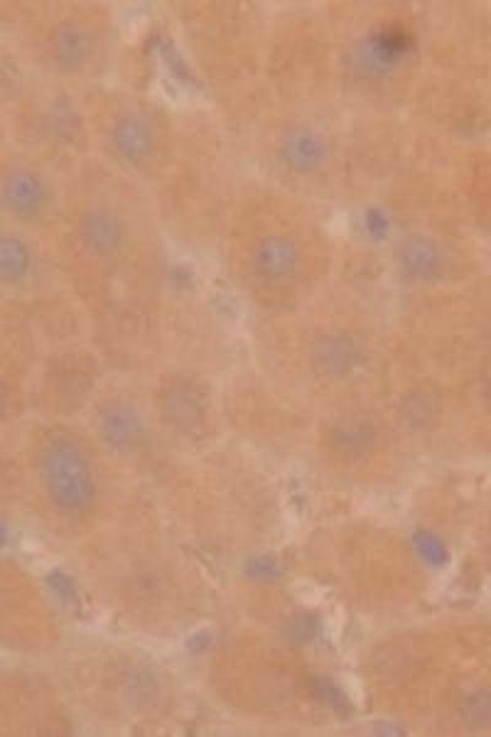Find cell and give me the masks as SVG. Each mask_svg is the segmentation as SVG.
I'll list each match as a JSON object with an SVG mask.
<instances>
[{
  "mask_svg": "<svg viewBox=\"0 0 491 737\" xmlns=\"http://www.w3.org/2000/svg\"><path fill=\"white\" fill-rule=\"evenodd\" d=\"M43 187L36 176L16 174L9 177L3 188L7 207L20 217H31L39 212L43 202Z\"/></svg>",
  "mask_w": 491,
  "mask_h": 737,
  "instance_id": "4",
  "label": "cell"
},
{
  "mask_svg": "<svg viewBox=\"0 0 491 737\" xmlns=\"http://www.w3.org/2000/svg\"><path fill=\"white\" fill-rule=\"evenodd\" d=\"M55 47L58 61L64 66L74 67L88 53L89 40L79 29L64 28L58 32Z\"/></svg>",
  "mask_w": 491,
  "mask_h": 737,
  "instance_id": "9",
  "label": "cell"
},
{
  "mask_svg": "<svg viewBox=\"0 0 491 737\" xmlns=\"http://www.w3.org/2000/svg\"><path fill=\"white\" fill-rule=\"evenodd\" d=\"M2 403H3V392H2V389H0V407H2Z\"/></svg>",
  "mask_w": 491,
  "mask_h": 737,
  "instance_id": "14",
  "label": "cell"
},
{
  "mask_svg": "<svg viewBox=\"0 0 491 737\" xmlns=\"http://www.w3.org/2000/svg\"><path fill=\"white\" fill-rule=\"evenodd\" d=\"M30 265V254L23 242L0 240V278L15 281L24 276Z\"/></svg>",
  "mask_w": 491,
  "mask_h": 737,
  "instance_id": "8",
  "label": "cell"
},
{
  "mask_svg": "<svg viewBox=\"0 0 491 737\" xmlns=\"http://www.w3.org/2000/svg\"><path fill=\"white\" fill-rule=\"evenodd\" d=\"M113 138L118 152L129 160L143 159L153 143L149 126L138 117L123 118L116 126Z\"/></svg>",
  "mask_w": 491,
  "mask_h": 737,
  "instance_id": "5",
  "label": "cell"
},
{
  "mask_svg": "<svg viewBox=\"0 0 491 737\" xmlns=\"http://www.w3.org/2000/svg\"><path fill=\"white\" fill-rule=\"evenodd\" d=\"M68 435H55L42 450V477L57 505L70 513L89 507L95 497V481L88 456Z\"/></svg>",
  "mask_w": 491,
  "mask_h": 737,
  "instance_id": "1",
  "label": "cell"
},
{
  "mask_svg": "<svg viewBox=\"0 0 491 737\" xmlns=\"http://www.w3.org/2000/svg\"><path fill=\"white\" fill-rule=\"evenodd\" d=\"M99 432L101 439L111 448L126 450L142 438L143 419L129 403H111L99 418Z\"/></svg>",
  "mask_w": 491,
  "mask_h": 737,
  "instance_id": "2",
  "label": "cell"
},
{
  "mask_svg": "<svg viewBox=\"0 0 491 737\" xmlns=\"http://www.w3.org/2000/svg\"><path fill=\"white\" fill-rule=\"evenodd\" d=\"M8 541V532L5 527L0 524V547H3Z\"/></svg>",
  "mask_w": 491,
  "mask_h": 737,
  "instance_id": "13",
  "label": "cell"
},
{
  "mask_svg": "<svg viewBox=\"0 0 491 737\" xmlns=\"http://www.w3.org/2000/svg\"><path fill=\"white\" fill-rule=\"evenodd\" d=\"M420 553L431 563H441L444 551L434 539L429 536H419L417 542Z\"/></svg>",
  "mask_w": 491,
  "mask_h": 737,
  "instance_id": "12",
  "label": "cell"
},
{
  "mask_svg": "<svg viewBox=\"0 0 491 737\" xmlns=\"http://www.w3.org/2000/svg\"><path fill=\"white\" fill-rule=\"evenodd\" d=\"M255 260L258 270L267 276H284L294 267L296 252L289 242L269 240L258 247Z\"/></svg>",
  "mask_w": 491,
  "mask_h": 737,
  "instance_id": "7",
  "label": "cell"
},
{
  "mask_svg": "<svg viewBox=\"0 0 491 737\" xmlns=\"http://www.w3.org/2000/svg\"><path fill=\"white\" fill-rule=\"evenodd\" d=\"M80 235L89 250L96 254H106L120 242L121 231L109 215L90 214L80 224Z\"/></svg>",
  "mask_w": 491,
  "mask_h": 737,
  "instance_id": "6",
  "label": "cell"
},
{
  "mask_svg": "<svg viewBox=\"0 0 491 737\" xmlns=\"http://www.w3.org/2000/svg\"><path fill=\"white\" fill-rule=\"evenodd\" d=\"M358 355V349L348 338L331 336L317 342L312 360L315 368L321 373L338 375L352 369Z\"/></svg>",
  "mask_w": 491,
  "mask_h": 737,
  "instance_id": "3",
  "label": "cell"
},
{
  "mask_svg": "<svg viewBox=\"0 0 491 737\" xmlns=\"http://www.w3.org/2000/svg\"><path fill=\"white\" fill-rule=\"evenodd\" d=\"M374 432L365 423H343L334 432V441L344 453L358 454L371 445Z\"/></svg>",
  "mask_w": 491,
  "mask_h": 737,
  "instance_id": "11",
  "label": "cell"
},
{
  "mask_svg": "<svg viewBox=\"0 0 491 737\" xmlns=\"http://www.w3.org/2000/svg\"><path fill=\"white\" fill-rule=\"evenodd\" d=\"M439 255L433 246L417 242L403 252V265L414 277L433 276L439 267Z\"/></svg>",
  "mask_w": 491,
  "mask_h": 737,
  "instance_id": "10",
  "label": "cell"
}]
</instances>
